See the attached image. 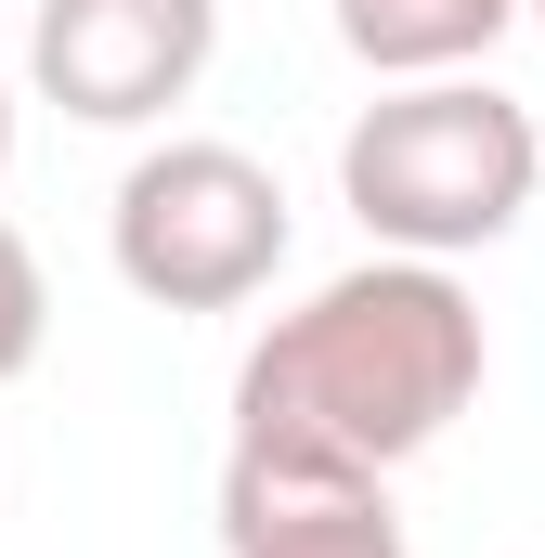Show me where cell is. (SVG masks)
Segmentation results:
<instances>
[{"mask_svg": "<svg viewBox=\"0 0 545 558\" xmlns=\"http://www.w3.org/2000/svg\"><path fill=\"white\" fill-rule=\"evenodd\" d=\"M494 338L455 260L377 247L364 274L312 286L299 312H272L234 364V441H299V454H351V468H415L441 428L481 403Z\"/></svg>", "mask_w": 545, "mask_h": 558, "instance_id": "6da1fadb", "label": "cell"}, {"mask_svg": "<svg viewBox=\"0 0 545 558\" xmlns=\"http://www.w3.org/2000/svg\"><path fill=\"white\" fill-rule=\"evenodd\" d=\"M533 195H545V131L494 78H390L338 131V208L403 260H468L520 234Z\"/></svg>", "mask_w": 545, "mask_h": 558, "instance_id": "7a4b0ae2", "label": "cell"}, {"mask_svg": "<svg viewBox=\"0 0 545 558\" xmlns=\"http://www.w3.org/2000/svg\"><path fill=\"white\" fill-rule=\"evenodd\" d=\"M286 182H272L247 143H143L118 169V208H105V247L118 286L156 312H247L286 274Z\"/></svg>", "mask_w": 545, "mask_h": 558, "instance_id": "3957f363", "label": "cell"}, {"mask_svg": "<svg viewBox=\"0 0 545 558\" xmlns=\"http://www.w3.org/2000/svg\"><path fill=\"white\" fill-rule=\"evenodd\" d=\"M221 52V0H39L26 78L78 131H156Z\"/></svg>", "mask_w": 545, "mask_h": 558, "instance_id": "277c9868", "label": "cell"}, {"mask_svg": "<svg viewBox=\"0 0 545 558\" xmlns=\"http://www.w3.org/2000/svg\"><path fill=\"white\" fill-rule=\"evenodd\" d=\"M221 558H415L390 468L299 454V441H234L221 454Z\"/></svg>", "mask_w": 545, "mask_h": 558, "instance_id": "5b68a950", "label": "cell"}, {"mask_svg": "<svg viewBox=\"0 0 545 558\" xmlns=\"http://www.w3.org/2000/svg\"><path fill=\"white\" fill-rule=\"evenodd\" d=\"M325 13H338V52L377 78H468L533 0H325Z\"/></svg>", "mask_w": 545, "mask_h": 558, "instance_id": "8992f818", "label": "cell"}, {"mask_svg": "<svg viewBox=\"0 0 545 558\" xmlns=\"http://www.w3.org/2000/svg\"><path fill=\"white\" fill-rule=\"evenodd\" d=\"M39 338H52V286H39V247L0 221V390L39 364Z\"/></svg>", "mask_w": 545, "mask_h": 558, "instance_id": "52a82bcc", "label": "cell"}, {"mask_svg": "<svg viewBox=\"0 0 545 558\" xmlns=\"http://www.w3.org/2000/svg\"><path fill=\"white\" fill-rule=\"evenodd\" d=\"M0 156H13V52H0Z\"/></svg>", "mask_w": 545, "mask_h": 558, "instance_id": "ba28073f", "label": "cell"}, {"mask_svg": "<svg viewBox=\"0 0 545 558\" xmlns=\"http://www.w3.org/2000/svg\"><path fill=\"white\" fill-rule=\"evenodd\" d=\"M533 26H545V0H533Z\"/></svg>", "mask_w": 545, "mask_h": 558, "instance_id": "9c48e42d", "label": "cell"}]
</instances>
